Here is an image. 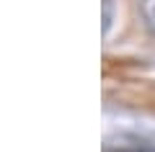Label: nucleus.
<instances>
[{
	"label": "nucleus",
	"instance_id": "obj_1",
	"mask_svg": "<svg viewBox=\"0 0 155 152\" xmlns=\"http://www.w3.org/2000/svg\"><path fill=\"white\" fill-rule=\"evenodd\" d=\"M140 18H142L145 28L150 31V36H155V0H140Z\"/></svg>",
	"mask_w": 155,
	"mask_h": 152
},
{
	"label": "nucleus",
	"instance_id": "obj_2",
	"mask_svg": "<svg viewBox=\"0 0 155 152\" xmlns=\"http://www.w3.org/2000/svg\"><path fill=\"white\" fill-rule=\"evenodd\" d=\"M111 26V0H104V34Z\"/></svg>",
	"mask_w": 155,
	"mask_h": 152
}]
</instances>
